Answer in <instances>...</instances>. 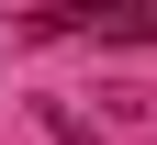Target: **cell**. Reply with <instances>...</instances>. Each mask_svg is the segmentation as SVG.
<instances>
[{"instance_id":"1","label":"cell","mask_w":157,"mask_h":145,"mask_svg":"<svg viewBox=\"0 0 157 145\" xmlns=\"http://www.w3.org/2000/svg\"><path fill=\"white\" fill-rule=\"evenodd\" d=\"M45 23H78V34H112V45H135V34H157V0H56Z\"/></svg>"}]
</instances>
